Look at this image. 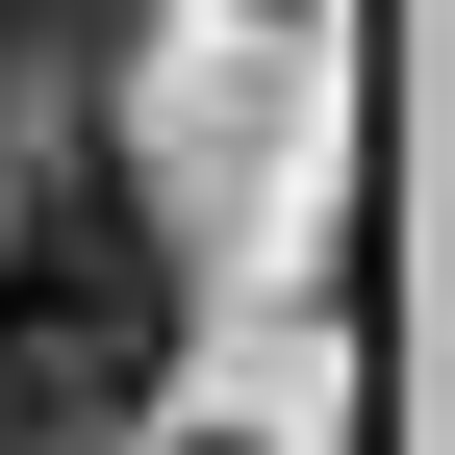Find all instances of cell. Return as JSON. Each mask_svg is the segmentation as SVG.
I'll use <instances>...</instances> for the list:
<instances>
[{
    "instance_id": "3957f363",
    "label": "cell",
    "mask_w": 455,
    "mask_h": 455,
    "mask_svg": "<svg viewBox=\"0 0 455 455\" xmlns=\"http://www.w3.org/2000/svg\"><path fill=\"white\" fill-rule=\"evenodd\" d=\"M0 455H101V405H76V379L26 355V329H0Z\"/></svg>"
},
{
    "instance_id": "7a4b0ae2",
    "label": "cell",
    "mask_w": 455,
    "mask_h": 455,
    "mask_svg": "<svg viewBox=\"0 0 455 455\" xmlns=\"http://www.w3.org/2000/svg\"><path fill=\"white\" fill-rule=\"evenodd\" d=\"M0 76H26L51 127H101V76H127V0H0Z\"/></svg>"
},
{
    "instance_id": "6da1fadb",
    "label": "cell",
    "mask_w": 455,
    "mask_h": 455,
    "mask_svg": "<svg viewBox=\"0 0 455 455\" xmlns=\"http://www.w3.org/2000/svg\"><path fill=\"white\" fill-rule=\"evenodd\" d=\"M0 329H26L101 430L178 379V228H152V178H127L101 127H51L26 178H0Z\"/></svg>"
}]
</instances>
